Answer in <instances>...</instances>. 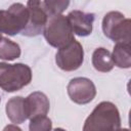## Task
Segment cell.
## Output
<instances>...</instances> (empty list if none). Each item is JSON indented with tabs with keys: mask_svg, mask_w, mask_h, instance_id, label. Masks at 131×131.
<instances>
[{
	"mask_svg": "<svg viewBox=\"0 0 131 131\" xmlns=\"http://www.w3.org/2000/svg\"><path fill=\"white\" fill-rule=\"evenodd\" d=\"M53 131H66L64 129H62V128H55Z\"/></svg>",
	"mask_w": 131,
	"mask_h": 131,
	"instance_id": "19",
	"label": "cell"
},
{
	"mask_svg": "<svg viewBox=\"0 0 131 131\" xmlns=\"http://www.w3.org/2000/svg\"><path fill=\"white\" fill-rule=\"evenodd\" d=\"M32 81V70L25 63L0 62V88L6 92H15Z\"/></svg>",
	"mask_w": 131,
	"mask_h": 131,
	"instance_id": "2",
	"label": "cell"
},
{
	"mask_svg": "<svg viewBox=\"0 0 131 131\" xmlns=\"http://www.w3.org/2000/svg\"><path fill=\"white\" fill-rule=\"evenodd\" d=\"M82 131H92V130L89 129V128H87V127H84V126H83V130H82Z\"/></svg>",
	"mask_w": 131,
	"mask_h": 131,
	"instance_id": "18",
	"label": "cell"
},
{
	"mask_svg": "<svg viewBox=\"0 0 131 131\" xmlns=\"http://www.w3.org/2000/svg\"><path fill=\"white\" fill-rule=\"evenodd\" d=\"M0 101H1V98H0Z\"/></svg>",
	"mask_w": 131,
	"mask_h": 131,
	"instance_id": "21",
	"label": "cell"
},
{
	"mask_svg": "<svg viewBox=\"0 0 131 131\" xmlns=\"http://www.w3.org/2000/svg\"><path fill=\"white\" fill-rule=\"evenodd\" d=\"M102 32L106 38L116 43L130 44L131 20L119 11H110L102 18Z\"/></svg>",
	"mask_w": 131,
	"mask_h": 131,
	"instance_id": "4",
	"label": "cell"
},
{
	"mask_svg": "<svg viewBox=\"0 0 131 131\" xmlns=\"http://www.w3.org/2000/svg\"><path fill=\"white\" fill-rule=\"evenodd\" d=\"M67 18L74 34L80 37H86L92 33L95 19L94 13L84 12L82 10H72L67 15Z\"/></svg>",
	"mask_w": 131,
	"mask_h": 131,
	"instance_id": "9",
	"label": "cell"
},
{
	"mask_svg": "<svg viewBox=\"0 0 131 131\" xmlns=\"http://www.w3.org/2000/svg\"><path fill=\"white\" fill-rule=\"evenodd\" d=\"M84 127L92 131H118L121 128L120 112L113 102L101 101L87 117Z\"/></svg>",
	"mask_w": 131,
	"mask_h": 131,
	"instance_id": "1",
	"label": "cell"
},
{
	"mask_svg": "<svg viewBox=\"0 0 131 131\" xmlns=\"http://www.w3.org/2000/svg\"><path fill=\"white\" fill-rule=\"evenodd\" d=\"M111 54L114 66H117L120 69H129L131 67L130 44L116 43L113 53Z\"/></svg>",
	"mask_w": 131,
	"mask_h": 131,
	"instance_id": "13",
	"label": "cell"
},
{
	"mask_svg": "<svg viewBox=\"0 0 131 131\" xmlns=\"http://www.w3.org/2000/svg\"><path fill=\"white\" fill-rule=\"evenodd\" d=\"M84 61V49L80 42L74 40L63 48L58 49L55 54L57 67L64 72L78 70Z\"/></svg>",
	"mask_w": 131,
	"mask_h": 131,
	"instance_id": "6",
	"label": "cell"
},
{
	"mask_svg": "<svg viewBox=\"0 0 131 131\" xmlns=\"http://www.w3.org/2000/svg\"><path fill=\"white\" fill-rule=\"evenodd\" d=\"M40 2L43 10L48 16V19L55 15L61 14L70 5V1L67 0H47Z\"/></svg>",
	"mask_w": 131,
	"mask_h": 131,
	"instance_id": "15",
	"label": "cell"
},
{
	"mask_svg": "<svg viewBox=\"0 0 131 131\" xmlns=\"http://www.w3.org/2000/svg\"><path fill=\"white\" fill-rule=\"evenodd\" d=\"M29 20V10L23 3H13L8 9L0 10V34H21Z\"/></svg>",
	"mask_w": 131,
	"mask_h": 131,
	"instance_id": "5",
	"label": "cell"
},
{
	"mask_svg": "<svg viewBox=\"0 0 131 131\" xmlns=\"http://www.w3.org/2000/svg\"><path fill=\"white\" fill-rule=\"evenodd\" d=\"M26 106L28 119H33L38 116H46L50 108V102L47 95L41 91H35L29 94L26 98Z\"/></svg>",
	"mask_w": 131,
	"mask_h": 131,
	"instance_id": "10",
	"label": "cell"
},
{
	"mask_svg": "<svg viewBox=\"0 0 131 131\" xmlns=\"http://www.w3.org/2000/svg\"><path fill=\"white\" fill-rule=\"evenodd\" d=\"M3 131H23V130L18 126L14 125V124H9V125H7V126L4 127Z\"/></svg>",
	"mask_w": 131,
	"mask_h": 131,
	"instance_id": "17",
	"label": "cell"
},
{
	"mask_svg": "<svg viewBox=\"0 0 131 131\" xmlns=\"http://www.w3.org/2000/svg\"><path fill=\"white\" fill-rule=\"evenodd\" d=\"M20 47L16 42L2 35L0 36V59L14 60L20 56Z\"/></svg>",
	"mask_w": 131,
	"mask_h": 131,
	"instance_id": "14",
	"label": "cell"
},
{
	"mask_svg": "<svg viewBox=\"0 0 131 131\" xmlns=\"http://www.w3.org/2000/svg\"><path fill=\"white\" fill-rule=\"evenodd\" d=\"M118 131H129V129H128V128H123V129H122V128H120Z\"/></svg>",
	"mask_w": 131,
	"mask_h": 131,
	"instance_id": "20",
	"label": "cell"
},
{
	"mask_svg": "<svg viewBox=\"0 0 131 131\" xmlns=\"http://www.w3.org/2000/svg\"><path fill=\"white\" fill-rule=\"evenodd\" d=\"M67 91L70 99L77 104H87L91 102L96 95L94 83L85 77L72 79L67 86Z\"/></svg>",
	"mask_w": 131,
	"mask_h": 131,
	"instance_id": "7",
	"label": "cell"
},
{
	"mask_svg": "<svg viewBox=\"0 0 131 131\" xmlns=\"http://www.w3.org/2000/svg\"><path fill=\"white\" fill-rule=\"evenodd\" d=\"M27 8L29 10V20L27 27L23 31L21 35L27 37H35L43 33L48 16L41 6L39 0H30L27 2Z\"/></svg>",
	"mask_w": 131,
	"mask_h": 131,
	"instance_id": "8",
	"label": "cell"
},
{
	"mask_svg": "<svg viewBox=\"0 0 131 131\" xmlns=\"http://www.w3.org/2000/svg\"><path fill=\"white\" fill-rule=\"evenodd\" d=\"M43 35L47 43L57 49L63 48L76 40L67 16L62 14L55 15L47 20Z\"/></svg>",
	"mask_w": 131,
	"mask_h": 131,
	"instance_id": "3",
	"label": "cell"
},
{
	"mask_svg": "<svg viewBox=\"0 0 131 131\" xmlns=\"http://www.w3.org/2000/svg\"><path fill=\"white\" fill-rule=\"evenodd\" d=\"M91 61L93 68L101 73L111 72L114 68L112 54L107 49L103 47H98L93 51Z\"/></svg>",
	"mask_w": 131,
	"mask_h": 131,
	"instance_id": "12",
	"label": "cell"
},
{
	"mask_svg": "<svg viewBox=\"0 0 131 131\" xmlns=\"http://www.w3.org/2000/svg\"><path fill=\"white\" fill-rule=\"evenodd\" d=\"M0 36H1V34H0Z\"/></svg>",
	"mask_w": 131,
	"mask_h": 131,
	"instance_id": "22",
	"label": "cell"
},
{
	"mask_svg": "<svg viewBox=\"0 0 131 131\" xmlns=\"http://www.w3.org/2000/svg\"><path fill=\"white\" fill-rule=\"evenodd\" d=\"M5 111L8 119L14 124H21L28 120L26 100L23 96L11 97L6 102Z\"/></svg>",
	"mask_w": 131,
	"mask_h": 131,
	"instance_id": "11",
	"label": "cell"
},
{
	"mask_svg": "<svg viewBox=\"0 0 131 131\" xmlns=\"http://www.w3.org/2000/svg\"><path fill=\"white\" fill-rule=\"evenodd\" d=\"M52 122L46 116H38L30 120L29 131H51Z\"/></svg>",
	"mask_w": 131,
	"mask_h": 131,
	"instance_id": "16",
	"label": "cell"
}]
</instances>
